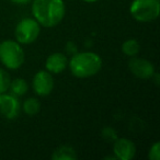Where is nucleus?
Instances as JSON below:
<instances>
[{"label":"nucleus","instance_id":"obj_1","mask_svg":"<svg viewBox=\"0 0 160 160\" xmlns=\"http://www.w3.org/2000/svg\"><path fill=\"white\" fill-rule=\"evenodd\" d=\"M32 13L40 25L54 28L62 21L66 7L62 0H33Z\"/></svg>","mask_w":160,"mask_h":160},{"label":"nucleus","instance_id":"obj_2","mask_svg":"<svg viewBox=\"0 0 160 160\" xmlns=\"http://www.w3.org/2000/svg\"><path fill=\"white\" fill-rule=\"evenodd\" d=\"M70 71L77 78H89L101 70L102 59L93 52L76 53L68 62Z\"/></svg>","mask_w":160,"mask_h":160},{"label":"nucleus","instance_id":"obj_3","mask_svg":"<svg viewBox=\"0 0 160 160\" xmlns=\"http://www.w3.org/2000/svg\"><path fill=\"white\" fill-rule=\"evenodd\" d=\"M0 60L11 70L19 69L24 62V51L17 41L6 40L0 43Z\"/></svg>","mask_w":160,"mask_h":160},{"label":"nucleus","instance_id":"obj_4","mask_svg":"<svg viewBox=\"0 0 160 160\" xmlns=\"http://www.w3.org/2000/svg\"><path fill=\"white\" fill-rule=\"evenodd\" d=\"M129 12L138 22L155 21L160 13V0H133Z\"/></svg>","mask_w":160,"mask_h":160},{"label":"nucleus","instance_id":"obj_5","mask_svg":"<svg viewBox=\"0 0 160 160\" xmlns=\"http://www.w3.org/2000/svg\"><path fill=\"white\" fill-rule=\"evenodd\" d=\"M41 32V25L35 19L24 18L17 24L14 35L18 43L22 45L32 44L38 40Z\"/></svg>","mask_w":160,"mask_h":160},{"label":"nucleus","instance_id":"obj_6","mask_svg":"<svg viewBox=\"0 0 160 160\" xmlns=\"http://www.w3.org/2000/svg\"><path fill=\"white\" fill-rule=\"evenodd\" d=\"M32 87L38 96L46 97L54 89V78L47 70H40L35 73L32 80Z\"/></svg>","mask_w":160,"mask_h":160},{"label":"nucleus","instance_id":"obj_7","mask_svg":"<svg viewBox=\"0 0 160 160\" xmlns=\"http://www.w3.org/2000/svg\"><path fill=\"white\" fill-rule=\"evenodd\" d=\"M21 110V104L18 97L11 93H0V114L8 120L18 118Z\"/></svg>","mask_w":160,"mask_h":160},{"label":"nucleus","instance_id":"obj_8","mask_svg":"<svg viewBox=\"0 0 160 160\" xmlns=\"http://www.w3.org/2000/svg\"><path fill=\"white\" fill-rule=\"evenodd\" d=\"M128 68L132 73L139 79H150L156 72L152 62L145 58H138L136 56L131 57V60L128 62Z\"/></svg>","mask_w":160,"mask_h":160},{"label":"nucleus","instance_id":"obj_9","mask_svg":"<svg viewBox=\"0 0 160 160\" xmlns=\"http://www.w3.org/2000/svg\"><path fill=\"white\" fill-rule=\"evenodd\" d=\"M113 152L118 160H131L135 157L136 146L128 138H116L114 140Z\"/></svg>","mask_w":160,"mask_h":160},{"label":"nucleus","instance_id":"obj_10","mask_svg":"<svg viewBox=\"0 0 160 160\" xmlns=\"http://www.w3.org/2000/svg\"><path fill=\"white\" fill-rule=\"evenodd\" d=\"M67 66H68V59L66 55L59 52L51 54L45 62V68L52 75H58L62 72Z\"/></svg>","mask_w":160,"mask_h":160},{"label":"nucleus","instance_id":"obj_11","mask_svg":"<svg viewBox=\"0 0 160 160\" xmlns=\"http://www.w3.org/2000/svg\"><path fill=\"white\" fill-rule=\"evenodd\" d=\"M53 160H76L77 159V152L71 146L62 145L56 148L52 153Z\"/></svg>","mask_w":160,"mask_h":160},{"label":"nucleus","instance_id":"obj_12","mask_svg":"<svg viewBox=\"0 0 160 160\" xmlns=\"http://www.w3.org/2000/svg\"><path fill=\"white\" fill-rule=\"evenodd\" d=\"M28 89H29V85H28L27 80L23 79V78H17V79L12 80L11 82H10V93L18 97V98L24 96L28 92Z\"/></svg>","mask_w":160,"mask_h":160},{"label":"nucleus","instance_id":"obj_13","mask_svg":"<svg viewBox=\"0 0 160 160\" xmlns=\"http://www.w3.org/2000/svg\"><path fill=\"white\" fill-rule=\"evenodd\" d=\"M122 52L124 55L128 56V57H135L140 52V45L136 40L129 38L122 44Z\"/></svg>","mask_w":160,"mask_h":160},{"label":"nucleus","instance_id":"obj_14","mask_svg":"<svg viewBox=\"0 0 160 160\" xmlns=\"http://www.w3.org/2000/svg\"><path fill=\"white\" fill-rule=\"evenodd\" d=\"M22 110L27 115L34 116L40 112L41 110V103L38 99L35 98H29L23 102Z\"/></svg>","mask_w":160,"mask_h":160},{"label":"nucleus","instance_id":"obj_15","mask_svg":"<svg viewBox=\"0 0 160 160\" xmlns=\"http://www.w3.org/2000/svg\"><path fill=\"white\" fill-rule=\"evenodd\" d=\"M10 82V76L5 69L0 68V93H5V92L9 91Z\"/></svg>","mask_w":160,"mask_h":160},{"label":"nucleus","instance_id":"obj_16","mask_svg":"<svg viewBox=\"0 0 160 160\" xmlns=\"http://www.w3.org/2000/svg\"><path fill=\"white\" fill-rule=\"evenodd\" d=\"M102 137L104 138L105 140H109V142H114V140L118 138V133L114 128L108 126L104 127L102 129Z\"/></svg>","mask_w":160,"mask_h":160},{"label":"nucleus","instance_id":"obj_17","mask_svg":"<svg viewBox=\"0 0 160 160\" xmlns=\"http://www.w3.org/2000/svg\"><path fill=\"white\" fill-rule=\"evenodd\" d=\"M148 159L150 160H159L160 159V142H156L150 147L148 152Z\"/></svg>","mask_w":160,"mask_h":160},{"label":"nucleus","instance_id":"obj_18","mask_svg":"<svg viewBox=\"0 0 160 160\" xmlns=\"http://www.w3.org/2000/svg\"><path fill=\"white\" fill-rule=\"evenodd\" d=\"M66 51L67 53L71 54V55H73V54H76L78 52L77 49V46H76V44L73 42H68L66 45Z\"/></svg>","mask_w":160,"mask_h":160},{"label":"nucleus","instance_id":"obj_19","mask_svg":"<svg viewBox=\"0 0 160 160\" xmlns=\"http://www.w3.org/2000/svg\"><path fill=\"white\" fill-rule=\"evenodd\" d=\"M11 1L17 3V5H28L29 2H31L32 0H11Z\"/></svg>","mask_w":160,"mask_h":160},{"label":"nucleus","instance_id":"obj_20","mask_svg":"<svg viewBox=\"0 0 160 160\" xmlns=\"http://www.w3.org/2000/svg\"><path fill=\"white\" fill-rule=\"evenodd\" d=\"M85 2H88V3H94V2H98L99 0H83Z\"/></svg>","mask_w":160,"mask_h":160}]
</instances>
